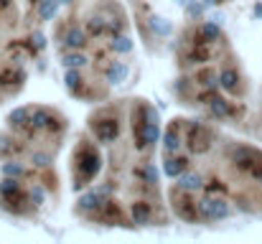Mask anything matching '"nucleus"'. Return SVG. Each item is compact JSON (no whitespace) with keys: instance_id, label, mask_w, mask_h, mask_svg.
I'll return each instance as SVG.
<instances>
[{"instance_id":"12","label":"nucleus","mask_w":262,"mask_h":244,"mask_svg":"<svg viewBox=\"0 0 262 244\" xmlns=\"http://www.w3.org/2000/svg\"><path fill=\"white\" fill-rule=\"evenodd\" d=\"M56 3H59V0H43V3H41V10H38L41 18H51L54 10H56Z\"/></svg>"},{"instance_id":"4","label":"nucleus","mask_w":262,"mask_h":244,"mask_svg":"<svg viewBox=\"0 0 262 244\" xmlns=\"http://www.w3.org/2000/svg\"><path fill=\"white\" fill-rule=\"evenodd\" d=\"M84 43H87V33H84L82 28H69V33H67L64 41H61V46L69 49V51H77V49H82Z\"/></svg>"},{"instance_id":"6","label":"nucleus","mask_w":262,"mask_h":244,"mask_svg":"<svg viewBox=\"0 0 262 244\" xmlns=\"http://www.w3.org/2000/svg\"><path fill=\"white\" fill-rule=\"evenodd\" d=\"M186 165H188L186 158H173V156H168V161L163 163V170H166V175L176 178V175H181V173L186 170Z\"/></svg>"},{"instance_id":"2","label":"nucleus","mask_w":262,"mask_h":244,"mask_svg":"<svg viewBox=\"0 0 262 244\" xmlns=\"http://www.w3.org/2000/svg\"><path fill=\"white\" fill-rule=\"evenodd\" d=\"M204 183H206L204 175L196 173V170H183V173L178 175V188H181V191H201Z\"/></svg>"},{"instance_id":"8","label":"nucleus","mask_w":262,"mask_h":244,"mask_svg":"<svg viewBox=\"0 0 262 244\" xmlns=\"http://www.w3.org/2000/svg\"><path fill=\"white\" fill-rule=\"evenodd\" d=\"M84 64H87V56H82V54L69 51V54L61 56V66H64V69H82Z\"/></svg>"},{"instance_id":"1","label":"nucleus","mask_w":262,"mask_h":244,"mask_svg":"<svg viewBox=\"0 0 262 244\" xmlns=\"http://www.w3.org/2000/svg\"><path fill=\"white\" fill-rule=\"evenodd\" d=\"M196 209H199V219H224V216H229L227 201L216 198V196H204L196 204Z\"/></svg>"},{"instance_id":"7","label":"nucleus","mask_w":262,"mask_h":244,"mask_svg":"<svg viewBox=\"0 0 262 244\" xmlns=\"http://www.w3.org/2000/svg\"><path fill=\"white\" fill-rule=\"evenodd\" d=\"M219 84H222L227 92H237V86H239V74H237L234 69H224V72L219 74Z\"/></svg>"},{"instance_id":"9","label":"nucleus","mask_w":262,"mask_h":244,"mask_svg":"<svg viewBox=\"0 0 262 244\" xmlns=\"http://www.w3.org/2000/svg\"><path fill=\"white\" fill-rule=\"evenodd\" d=\"M209 107H211V115H214V117H229V104H227L224 99L214 97V99L209 102Z\"/></svg>"},{"instance_id":"5","label":"nucleus","mask_w":262,"mask_h":244,"mask_svg":"<svg viewBox=\"0 0 262 244\" xmlns=\"http://www.w3.org/2000/svg\"><path fill=\"white\" fill-rule=\"evenodd\" d=\"M130 214H133V221L135 224H148L150 221V206L145 201H138L130 206Z\"/></svg>"},{"instance_id":"10","label":"nucleus","mask_w":262,"mask_h":244,"mask_svg":"<svg viewBox=\"0 0 262 244\" xmlns=\"http://www.w3.org/2000/svg\"><path fill=\"white\" fill-rule=\"evenodd\" d=\"M125 74H127L125 64H122V61H117V64L110 69V74H107V77H110V81H112V84H117L120 79H125Z\"/></svg>"},{"instance_id":"11","label":"nucleus","mask_w":262,"mask_h":244,"mask_svg":"<svg viewBox=\"0 0 262 244\" xmlns=\"http://www.w3.org/2000/svg\"><path fill=\"white\" fill-rule=\"evenodd\" d=\"M130 46H133V43H130V38H127V36H117V38H115V43H112V49H115L117 54H127V51H130Z\"/></svg>"},{"instance_id":"3","label":"nucleus","mask_w":262,"mask_h":244,"mask_svg":"<svg viewBox=\"0 0 262 244\" xmlns=\"http://www.w3.org/2000/svg\"><path fill=\"white\" fill-rule=\"evenodd\" d=\"M163 153H166V156L181 153V130H178V125H171V127H168L166 140H163Z\"/></svg>"},{"instance_id":"13","label":"nucleus","mask_w":262,"mask_h":244,"mask_svg":"<svg viewBox=\"0 0 262 244\" xmlns=\"http://www.w3.org/2000/svg\"><path fill=\"white\" fill-rule=\"evenodd\" d=\"M3 173H5V175H23V165H18V163H5V165H3Z\"/></svg>"}]
</instances>
